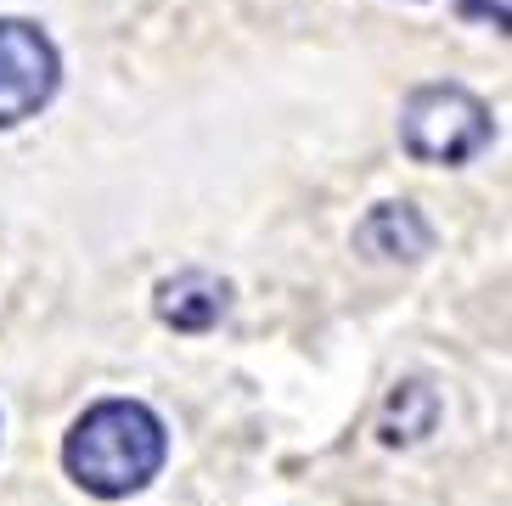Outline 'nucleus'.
<instances>
[{"label":"nucleus","instance_id":"39448f33","mask_svg":"<svg viewBox=\"0 0 512 506\" xmlns=\"http://www.w3.org/2000/svg\"><path fill=\"white\" fill-rule=\"evenodd\" d=\"M355 242H361L372 259H406V265H417L422 253L434 248V225L422 220L411 203H377V209L355 225Z\"/></svg>","mask_w":512,"mask_h":506},{"label":"nucleus","instance_id":"423d86ee","mask_svg":"<svg viewBox=\"0 0 512 506\" xmlns=\"http://www.w3.org/2000/svg\"><path fill=\"white\" fill-rule=\"evenodd\" d=\"M439 400L428 383H400L389 394V411H383V439L389 445H417L422 433H434Z\"/></svg>","mask_w":512,"mask_h":506},{"label":"nucleus","instance_id":"f257e3e1","mask_svg":"<svg viewBox=\"0 0 512 506\" xmlns=\"http://www.w3.org/2000/svg\"><path fill=\"white\" fill-rule=\"evenodd\" d=\"M164 422L152 417L141 400H102L74 422L62 462L74 473L79 490L102 495V501H124V495L147 490L158 467H164Z\"/></svg>","mask_w":512,"mask_h":506},{"label":"nucleus","instance_id":"7ed1b4c3","mask_svg":"<svg viewBox=\"0 0 512 506\" xmlns=\"http://www.w3.org/2000/svg\"><path fill=\"white\" fill-rule=\"evenodd\" d=\"M57 45L34 23H0V130L34 119L57 90Z\"/></svg>","mask_w":512,"mask_h":506},{"label":"nucleus","instance_id":"f03ea898","mask_svg":"<svg viewBox=\"0 0 512 506\" xmlns=\"http://www.w3.org/2000/svg\"><path fill=\"white\" fill-rule=\"evenodd\" d=\"M400 141L417 164H467L490 147V107L462 85H422L400 107Z\"/></svg>","mask_w":512,"mask_h":506},{"label":"nucleus","instance_id":"0eeeda50","mask_svg":"<svg viewBox=\"0 0 512 506\" xmlns=\"http://www.w3.org/2000/svg\"><path fill=\"white\" fill-rule=\"evenodd\" d=\"M462 17L490 23V29H507V0H462Z\"/></svg>","mask_w":512,"mask_h":506},{"label":"nucleus","instance_id":"20e7f679","mask_svg":"<svg viewBox=\"0 0 512 506\" xmlns=\"http://www.w3.org/2000/svg\"><path fill=\"white\" fill-rule=\"evenodd\" d=\"M226 310H231V282H220L214 270H175L169 282H158V321L175 332H209L220 327Z\"/></svg>","mask_w":512,"mask_h":506}]
</instances>
